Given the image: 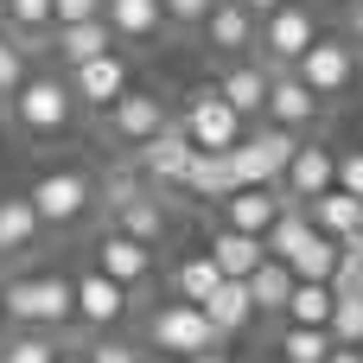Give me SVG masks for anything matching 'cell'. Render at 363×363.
Returning a JSON list of instances; mask_svg holds the SVG:
<instances>
[{"label": "cell", "instance_id": "1", "mask_svg": "<svg viewBox=\"0 0 363 363\" xmlns=\"http://www.w3.org/2000/svg\"><path fill=\"white\" fill-rule=\"evenodd\" d=\"M77 89L64 70H26V83L6 96V121L26 134V140H64L77 128Z\"/></svg>", "mask_w": 363, "mask_h": 363}, {"label": "cell", "instance_id": "2", "mask_svg": "<svg viewBox=\"0 0 363 363\" xmlns=\"http://www.w3.org/2000/svg\"><path fill=\"white\" fill-rule=\"evenodd\" d=\"M0 300H6V325H32V332H70L77 325V281L70 274H13L0 281Z\"/></svg>", "mask_w": 363, "mask_h": 363}, {"label": "cell", "instance_id": "3", "mask_svg": "<svg viewBox=\"0 0 363 363\" xmlns=\"http://www.w3.org/2000/svg\"><path fill=\"white\" fill-rule=\"evenodd\" d=\"M26 198H32V211H38L45 230H70V223H83V217L96 211V172H83V166H51V172L32 179Z\"/></svg>", "mask_w": 363, "mask_h": 363}, {"label": "cell", "instance_id": "4", "mask_svg": "<svg viewBox=\"0 0 363 363\" xmlns=\"http://www.w3.org/2000/svg\"><path fill=\"white\" fill-rule=\"evenodd\" d=\"M217 345H230V338H223V332L211 325V313L191 306V300H166V306L147 313V351L198 357V351H217Z\"/></svg>", "mask_w": 363, "mask_h": 363}, {"label": "cell", "instance_id": "5", "mask_svg": "<svg viewBox=\"0 0 363 363\" xmlns=\"http://www.w3.org/2000/svg\"><path fill=\"white\" fill-rule=\"evenodd\" d=\"M294 153H300V134H294V128L262 121L255 134H242V140L230 147L236 185H281V172H287V160H294Z\"/></svg>", "mask_w": 363, "mask_h": 363}, {"label": "cell", "instance_id": "6", "mask_svg": "<svg viewBox=\"0 0 363 363\" xmlns=\"http://www.w3.org/2000/svg\"><path fill=\"white\" fill-rule=\"evenodd\" d=\"M179 128L191 134V147L198 153H230L242 134H249V121L223 102V89L211 83V89H191V102L179 108Z\"/></svg>", "mask_w": 363, "mask_h": 363}, {"label": "cell", "instance_id": "7", "mask_svg": "<svg viewBox=\"0 0 363 363\" xmlns=\"http://www.w3.org/2000/svg\"><path fill=\"white\" fill-rule=\"evenodd\" d=\"M319 38V13L313 6H300V0H281L274 13H262V38H255V57H268L274 70H287V64H300L306 57V45Z\"/></svg>", "mask_w": 363, "mask_h": 363}, {"label": "cell", "instance_id": "8", "mask_svg": "<svg viewBox=\"0 0 363 363\" xmlns=\"http://www.w3.org/2000/svg\"><path fill=\"white\" fill-rule=\"evenodd\" d=\"M134 153V166L147 172V185L153 191H185V172H191V160H198V147H191V134L172 121V128H160L153 140H140V147H128Z\"/></svg>", "mask_w": 363, "mask_h": 363}, {"label": "cell", "instance_id": "9", "mask_svg": "<svg viewBox=\"0 0 363 363\" xmlns=\"http://www.w3.org/2000/svg\"><path fill=\"white\" fill-rule=\"evenodd\" d=\"M294 70H300V77H306V83H313V89H319V96L332 102V96L357 89V70H363L357 38H325V32H319V38L306 45V57H300Z\"/></svg>", "mask_w": 363, "mask_h": 363}, {"label": "cell", "instance_id": "10", "mask_svg": "<svg viewBox=\"0 0 363 363\" xmlns=\"http://www.w3.org/2000/svg\"><path fill=\"white\" fill-rule=\"evenodd\" d=\"M77 281V325L83 332H115L128 313H134V294L115 281V274H102L96 262L83 268V274H70Z\"/></svg>", "mask_w": 363, "mask_h": 363}, {"label": "cell", "instance_id": "11", "mask_svg": "<svg viewBox=\"0 0 363 363\" xmlns=\"http://www.w3.org/2000/svg\"><path fill=\"white\" fill-rule=\"evenodd\" d=\"M102 121H108V134H115L121 147H140V140H153L160 128H172L179 115L166 108V96H160V89H134V83H128V89H121V102H115V108H102Z\"/></svg>", "mask_w": 363, "mask_h": 363}, {"label": "cell", "instance_id": "12", "mask_svg": "<svg viewBox=\"0 0 363 363\" xmlns=\"http://www.w3.org/2000/svg\"><path fill=\"white\" fill-rule=\"evenodd\" d=\"M325 115V96L287 64V70H274V83H268V108H262V121H274V128H294V134H306L313 121Z\"/></svg>", "mask_w": 363, "mask_h": 363}, {"label": "cell", "instance_id": "13", "mask_svg": "<svg viewBox=\"0 0 363 363\" xmlns=\"http://www.w3.org/2000/svg\"><path fill=\"white\" fill-rule=\"evenodd\" d=\"M64 77H70L77 102L102 115V108H115V102H121V89H128V57H121V45H115V51H102V57H83V64H70Z\"/></svg>", "mask_w": 363, "mask_h": 363}, {"label": "cell", "instance_id": "14", "mask_svg": "<svg viewBox=\"0 0 363 363\" xmlns=\"http://www.w3.org/2000/svg\"><path fill=\"white\" fill-rule=\"evenodd\" d=\"M96 268L102 274H115L128 294H140L147 281H153V242H140V236H128V230H102L96 236Z\"/></svg>", "mask_w": 363, "mask_h": 363}, {"label": "cell", "instance_id": "15", "mask_svg": "<svg viewBox=\"0 0 363 363\" xmlns=\"http://www.w3.org/2000/svg\"><path fill=\"white\" fill-rule=\"evenodd\" d=\"M204 45L217 51V57H255V38H262V13H249L242 0H217L211 13H204Z\"/></svg>", "mask_w": 363, "mask_h": 363}, {"label": "cell", "instance_id": "16", "mask_svg": "<svg viewBox=\"0 0 363 363\" xmlns=\"http://www.w3.org/2000/svg\"><path fill=\"white\" fill-rule=\"evenodd\" d=\"M268 83H274V64H268V57H230L223 77H217L223 102H230L242 121H255V115L268 108Z\"/></svg>", "mask_w": 363, "mask_h": 363}, {"label": "cell", "instance_id": "17", "mask_svg": "<svg viewBox=\"0 0 363 363\" xmlns=\"http://www.w3.org/2000/svg\"><path fill=\"white\" fill-rule=\"evenodd\" d=\"M332 185H338V153L319 147V140H300V153H294L287 172H281V191H287L294 204H313V198L332 191Z\"/></svg>", "mask_w": 363, "mask_h": 363}, {"label": "cell", "instance_id": "18", "mask_svg": "<svg viewBox=\"0 0 363 363\" xmlns=\"http://www.w3.org/2000/svg\"><path fill=\"white\" fill-rule=\"evenodd\" d=\"M287 204H294V198H287L281 185H236V191H230L217 211H223V223H230V230L268 236V230H274V217H281Z\"/></svg>", "mask_w": 363, "mask_h": 363}, {"label": "cell", "instance_id": "19", "mask_svg": "<svg viewBox=\"0 0 363 363\" xmlns=\"http://www.w3.org/2000/svg\"><path fill=\"white\" fill-rule=\"evenodd\" d=\"M102 19L115 26L121 45H153L172 19H166V0H102Z\"/></svg>", "mask_w": 363, "mask_h": 363}, {"label": "cell", "instance_id": "20", "mask_svg": "<svg viewBox=\"0 0 363 363\" xmlns=\"http://www.w3.org/2000/svg\"><path fill=\"white\" fill-rule=\"evenodd\" d=\"M121 38H115V26L108 19H77V26H51V57L70 70V64H83V57H102V51H115Z\"/></svg>", "mask_w": 363, "mask_h": 363}, {"label": "cell", "instance_id": "21", "mask_svg": "<svg viewBox=\"0 0 363 363\" xmlns=\"http://www.w3.org/2000/svg\"><path fill=\"white\" fill-rule=\"evenodd\" d=\"M211 262H217L230 281H249V274L268 262V242H262V236H249V230L217 223V230H211Z\"/></svg>", "mask_w": 363, "mask_h": 363}, {"label": "cell", "instance_id": "22", "mask_svg": "<svg viewBox=\"0 0 363 363\" xmlns=\"http://www.w3.org/2000/svg\"><path fill=\"white\" fill-rule=\"evenodd\" d=\"M64 345H89V338H77V325H70V332H32V325H13V332H0V363H57V357H64Z\"/></svg>", "mask_w": 363, "mask_h": 363}, {"label": "cell", "instance_id": "23", "mask_svg": "<svg viewBox=\"0 0 363 363\" xmlns=\"http://www.w3.org/2000/svg\"><path fill=\"white\" fill-rule=\"evenodd\" d=\"M108 223H115V230H128V236H140V242H153V249H160V242H166V236H172V211H166V191H153V185H147V191H140V198H134V204H121V211H115V217H108Z\"/></svg>", "mask_w": 363, "mask_h": 363}, {"label": "cell", "instance_id": "24", "mask_svg": "<svg viewBox=\"0 0 363 363\" xmlns=\"http://www.w3.org/2000/svg\"><path fill=\"white\" fill-rule=\"evenodd\" d=\"M38 236H45V223H38L32 198H26V191H19V198H0V262L32 255V249H38Z\"/></svg>", "mask_w": 363, "mask_h": 363}, {"label": "cell", "instance_id": "25", "mask_svg": "<svg viewBox=\"0 0 363 363\" xmlns=\"http://www.w3.org/2000/svg\"><path fill=\"white\" fill-rule=\"evenodd\" d=\"M204 313H211V325H217L223 338H242V332L262 319V313H255V294H249V281H230V274H223V287L204 300Z\"/></svg>", "mask_w": 363, "mask_h": 363}, {"label": "cell", "instance_id": "26", "mask_svg": "<svg viewBox=\"0 0 363 363\" xmlns=\"http://www.w3.org/2000/svg\"><path fill=\"white\" fill-rule=\"evenodd\" d=\"M306 217H313L325 236L351 242V236L363 230V198H357V191H345V185H332V191H319V198L306 204Z\"/></svg>", "mask_w": 363, "mask_h": 363}, {"label": "cell", "instance_id": "27", "mask_svg": "<svg viewBox=\"0 0 363 363\" xmlns=\"http://www.w3.org/2000/svg\"><path fill=\"white\" fill-rule=\"evenodd\" d=\"M51 19H57V0H6V32L38 57L51 51Z\"/></svg>", "mask_w": 363, "mask_h": 363}, {"label": "cell", "instance_id": "28", "mask_svg": "<svg viewBox=\"0 0 363 363\" xmlns=\"http://www.w3.org/2000/svg\"><path fill=\"white\" fill-rule=\"evenodd\" d=\"M140 191H147V172L134 166V153L96 172V211H102V217H115V211H121V204H134Z\"/></svg>", "mask_w": 363, "mask_h": 363}, {"label": "cell", "instance_id": "29", "mask_svg": "<svg viewBox=\"0 0 363 363\" xmlns=\"http://www.w3.org/2000/svg\"><path fill=\"white\" fill-rule=\"evenodd\" d=\"M185 191H191L198 204H223V198L236 191V166H230V153H198L191 172H185Z\"/></svg>", "mask_w": 363, "mask_h": 363}, {"label": "cell", "instance_id": "30", "mask_svg": "<svg viewBox=\"0 0 363 363\" xmlns=\"http://www.w3.org/2000/svg\"><path fill=\"white\" fill-rule=\"evenodd\" d=\"M338 255H345V242H338V236H325V230L313 223V236H306V242L287 255V268H294V281H332Z\"/></svg>", "mask_w": 363, "mask_h": 363}, {"label": "cell", "instance_id": "31", "mask_svg": "<svg viewBox=\"0 0 363 363\" xmlns=\"http://www.w3.org/2000/svg\"><path fill=\"white\" fill-rule=\"evenodd\" d=\"M217 287H223V268L211 262V249H204V255H185V262H172V300H191V306H204Z\"/></svg>", "mask_w": 363, "mask_h": 363}, {"label": "cell", "instance_id": "32", "mask_svg": "<svg viewBox=\"0 0 363 363\" xmlns=\"http://www.w3.org/2000/svg\"><path fill=\"white\" fill-rule=\"evenodd\" d=\"M249 294H255V313H287V300H294V268H287L281 255H268V262L249 274Z\"/></svg>", "mask_w": 363, "mask_h": 363}, {"label": "cell", "instance_id": "33", "mask_svg": "<svg viewBox=\"0 0 363 363\" xmlns=\"http://www.w3.org/2000/svg\"><path fill=\"white\" fill-rule=\"evenodd\" d=\"M332 345H338V338H332L325 325H294V319H287L274 351H281V363H325V357H332Z\"/></svg>", "mask_w": 363, "mask_h": 363}, {"label": "cell", "instance_id": "34", "mask_svg": "<svg viewBox=\"0 0 363 363\" xmlns=\"http://www.w3.org/2000/svg\"><path fill=\"white\" fill-rule=\"evenodd\" d=\"M332 306H338L332 281H294V300H287L281 319H294V325H332Z\"/></svg>", "mask_w": 363, "mask_h": 363}, {"label": "cell", "instance_id": "35", "mask_svg": "<svg viewBox=\"0 0 363 363\" xmlns=\"http://www.w3.org/2000/svg\"><path fill=\"white\" fill-rule=\"evenodd\" d=\"M306 236H313V217H306V204H287V211L274 217V230H268L262 242H268V255H281V262H287V255H294V249H300Z\"/></svg>", "mask_w": 363, "mask_h": 363}, {"label": "cell", "instance_id": "36", "mask_svg": "<svg viewBox=\"0 0 363 363\" xmlns=\"http://www.w3.org/2000/svg\"><path fill=\"white\" fill-rule=\"evenodd\" d=\"M26 70H32V51H26L13 32H0V102H6V96L26 83Z\"/></svg>", "mask_w": 363, "mask_h": 363}, {"label": "cell", "instance_id": "37", "mask_svg": "<svg viewBox=\"0 0 363 363\" xmlns=\"http://www.w3.org/2000/svg\"><path fill=\"white\" fill-rule=\"evenodd\" d=\"M338 345H363V294H338L332 306V325H325Z\"/></svg>", "mask_w": 363, "mask_h": 363}, {"label": "cell", "instance_id": "38", "mask_svg": "<svg viewBox=\"0 0 363 363\" xmlns=\"http://www.w3.org/2000/svg\"><path fill=\"white\" fill-rule=\"evenodd\" d=\"M83 351H89V363H140L147 357V351H140L134 338H121V332H89Z\"/></svg>", "mask_w": 363, "mask_h": 363}, {"label": "cell", "instance_id": "39", "mask_svg": "<svg viewBox=\"0 0 363 363\" xmlns=\"http://www.w3.org/2000/svg\"><path fill=\"white\" fill-rule=\"evenodd\" d=\"M332 294H363V255H357V249L338 255V268H332Z\"/></svg>", "mask_w": 363, "mask_h": 363}, {"label": "cell", "instance_id": "40", "mask_svg": "<svg viewBox=\"0 0 363 363\" xmlns=\"http://www.w3.org/2000/svg\"><path fill=\"white\" fill-rule=\"evenodd\" d=\"M211 6H217V0H166V19L191 32V26H204V13H211Z\"/></svg>", "mask_w": 363, "mask_h": 363}, {"label": "cell", "instance_id": "41", "mask_svg": "<svg viewBox=\"0 0 363 363\" xmlns=\"http://www.w3.org/2000/svg\"><path fill=\"white\" fill-rule=\"evenodd\" d=\"M77 19H102V0H57L51 26H77Z\"/></svg>", "mask_w": 363, "mask_h": 363}, {"label": "cell", "instance_id": "42", "mask_svg": "<svg viewBox=\"0 0 363 363\" xmlns=\"http://www.w3.org/2000/svg\"><path fill=\"white\" fill-rule=\"evenodd\" d=\"M338 185L363 198V147H357V153H338Z\"/></svg>", "mask_w": 363, "mask_h": 363}, {"label": "cell", "instance_id": "43", "mask_svg": "<svg viewBox=\"0 0 363 363\" xmlns=\"http://www.w3.org/2000/svg\"><path fill=\"white\" fill-rule=\"evenodd\" d=\"M325 363H363V351H357V345H332V357H325Z\"/></svg>", "mask_w": 363, "mask_h": 363}, {"label": "cell", "instance_id": "44", "mask_svg": "<svg viewBox=\"0 0 363 363\" xmlns=\"http://www.w3.org/2000/svg\"><path fill=\"white\" fill-rule=\"evenodd\" d=\"M185 363H236V357H230V351L217 345V351H198V357H185Z\"/></svg>", "mask_w": 363, "mask_h": 363}, {"label": "cell", "instance_id": "45", "mask_svg": "<svg viewBox=\"0 0 363 363\" xmlns=\"http://www.w3.org/2000/svg\"><path fill=\"white\" fill-rule=\"evenodd\" d=\"M351 38L363 45V0H351Z\"/></svg>", "mask_w": 363, "mask_h": 363}, {"label": "cell", "instance_id": "46", "mask_svg": "<svg viewBox=\"0 0 363 363\" xmlns=\"http://www.w3.org/2000/svg\"><path fill=\"white\" fill-rule=\"evenodd\" d=\"M57 363H89V351H83V345H64V357Z\"/></svg>", "mask_w": 363, "mask_h": 363}, {"label": "cell", "instance_id": "47", "mask_svg": "<svg viewBox=\"0 0 363 363\" xmlns=\"http://www.w3.org/2000/svg\"><path fill=\"white\" fill-rule=\"evenodd\" d=\"M140 363H185V357H172V351H147Z\"/></svg>", "mask_w": 363, "mask_h": 363}, {"label": "cell", "instance_id": "48", "mask_svg": "<svg viewBox=\"0 0 363 363\" xmlns=\"http://www.w3.org/2000/svg\"><path fill=\"white\" fill-rule=\"evenodd\" d=\"M242 6H249V13H274L281 0H242Z\"/></svg>", "mask_w": 363, "mask_h": 363}, {"label": "cell", "instance_id": "49", "mask_svg": "<svg viewBox=\"0 0 363 363\" xmlns=\"http://www.w3.org/2000/svg\"><path fill=\"white\" fill-rule=\"evenodd\" d=\"M0 32H6V0H0Z\"/></svg>", "mask_w": 363, "mask_h": 363}, {"label": "cell", "instance_id": "50", "mask_svg": "<svg viewBox=\"0 0 363 363\" xmlns=\"http://www.w3.org/2000/svg\"><path fill=\"white\" fill-rule=\"evenodd\" d=\"M0 332H6V300H0Z\"/></svg>", "mask_w": 363, "mask_h": 363}, {"label": "cell", "instance_id": "51", "mask_svg": "<svg viewBox=\"0 0 363 363\" xmlns=\"http://www.w3.org/2000/svg\"><path fill=\"white\" fill-rule=\"evenodd\" d=\"M0 128H6V102H0Z\"/></svg>", "mask_w": 363, "mask_h": 363}, {"label": "cell", "instance_id": "52", "mask_svg": "<svg viewBox=\"0 0 363 363\" xmlns=\"http://www.w3.org/2000/svg\"><path fill=\"white\" fill-rule=\"evenodd\" d=\"M357 351H363V345H357Z\"/></svg>", "mask_w": 363, "mask_h": 363}]
</instances>
